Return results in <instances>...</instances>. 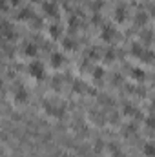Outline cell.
I'll return each mask as SVG.
<instances>
[{"label": "cell", "mask_w": 155, "mask_h": 157, "mask_svg": "<svg viewBox=\"0 0 155 157\" xmlns=\"http://www.w3.org/2000/svg\"><path fill=\"white\" fill-rule=\"evenodd\" d=\"M146 154H148V155H152V154H153V152H152V146H146Z\"/></svg>", "instance_id": "obj_1"}]
</instances>
